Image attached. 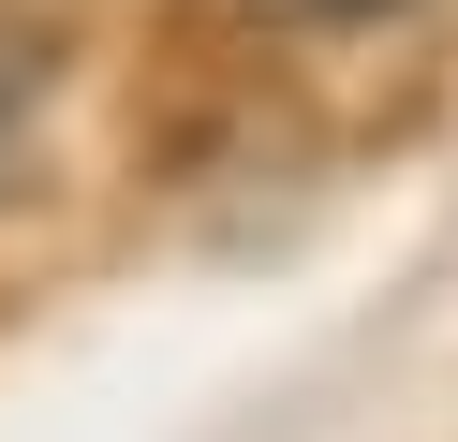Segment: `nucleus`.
<instances>
[{"mask_svg":"<svg viewBox=\"0 0 458 442\" xmlns=\"http://www.w3.org/2000/svg\"><path fill=\"white\" fill-rule=\"evenodd\" d=\"M326 15H399V0H326Z\"/></svg>","mask_w":458,"mask_h":442,"instance_id":"2","label":"nucleus"},{"mask_svg":"<svg viewBox=\"0 0 458 442\" xmlns=\"http://www.w3.org/2000/svg\"><path fill=\"white\" fill-rule=\"evenodd\" d=\"M30 133H45V45L0 29V206L30 192Z\"/></svg>","mask_w":458,"mask_h":442,"instance_id":"1","label":"nucleus"}]
</instances>
